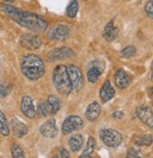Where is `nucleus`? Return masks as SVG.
I'll return each mask as SVG.
<instances>
[{
	"label": "nucleus",
	"mask_w": 153,
	"mask_h": 158,
	"mask_svg": "<svg viewBox=\"0 0 153 158\" xmlns=\"http://www.w3.org/2000/svg\"><path fill=\"white\" fill-rule=\"evenodd\" d=\"M23 74L31 81L39 80L45 73V66L42 59L37 55L29 54L23 57L21 62Z\"/></svg>",
	"instance_id": "1"
},
{
	"label": "nucleus",
	"mask_w": 153,
	"mask_h": 158,
	"mask_svg": "<svg viewBox=\"0 0 153 158\" xmlns=\"http://www.w3.org/2000/svg\"><path fill=\"white\" fill-rule=\"evenodd\" d=\"M53 83L59 94L68 96L72 91L71 83L65 65H57L53 72Z\"/></svg>",
	"instance_id": "2"
},
{
	"label": "nucleus",
	"mask_w": 153,
	"mask_h": 158,
	"mask_svg": "<svg viewBox=\"0 0 153 158\" xmlns=\"http://www.w3.org/2000/svg\"><path fill=\"white\" fill-rule=\"evenodd\" d=\"M16 22L20 26L37 33L44 32L48 27L47 21H45L43 18L27 11H22Z\"/></svg>",
	"instance_id": "3"
},
{
	"label": "nucleus",
	"mask_w": 153,
	"mask_h": 158,
	"mask_svg": "<svg viewBox=\"0 0 153 158\" xmlns=\"http://www.w3.org/2000/svg\"><path fill=\"white\" fill-rule=\"evenodd\" d=\"M100 137L102 141L110 148H117L119 147L122 140V135L115 129L111 128H104L100 131Z\"/></svg>",
	"instance_id": "4"
},
{
	"label": "nucleus",
	"mask_w": 153,
	"mask_h": 158,
	"mask_svg": "<svg viewBox=\"0 0 153 158\" xmlns=\"http://www.w3.org/2000/svg\"><path fill=\"white\" fill-rule=\"evenodd\" d=\"M67 71L71 83L72 90L75 92L80 91L84 87V77L80 68L75 65H69L67 67Z\"/></svg>",
	"instance_id": "5"
},
{
	"label": "nucleus",
	"mask_w": 153,
	"mask_h": 158,
	"mask_svg": "<svg viewBox=\"0 0 153 158\" xmlns=\"http://www.w3.org/2000/svg\"><path fill=\"white\" fill-rule=\"evenodd\" d=\"M84 127V122L78 116H69L62 123V133L64 135L70 134L71 132L81 130Z\"/></svg>",
	"instance_id": "6"
},
{
	"label": "nucleus",
	"mask_w": 153,
	"mask_h": 158,
	"mask_svg": "<svg viewBox=\"0 0 153 158\" xmlns=\"http://www.w3.org/2000/svg\"><path fill=\"white\" fill-rule=\"evenodd\" d=\"M48 38L54 42H65L70 37V29L66 25L58 24L54 26L48 32Z\"/></svg>",
	"instance_id": "7"
},
{
	"label": "nucleus",
	"mask_w": 153,
	"mask_h": 158,
	"mask_svg": "<svg viewBox=\"0 0 153 158\" xmlns=\"http://www.w3.org/2000/svg\"><path fill=\"white\" fill-rule=\"evenodd\" d=\"M103 70H104V64H103V61L95 60V61L91 62L89 64L88 71H87V73L88 82H90L92 84L96 83L100 79L101 75L103 74Z\"/></svg>",
	"instance_id": "8"
},
{
	"label": "nucleus",
	"mask_w": 153,
	"mask_h": 158,
	"mask_svg": "<svg viewBox=\"0 0 153 158\" xmlns=\"http://www.w3.org/2000/svg\"><path fill=\"white\" fill-rule=\"evenodd\" d=\"M75 54L74 52L69 47H58L54 48L48 54V61L54 62L57 60H63V59H68L73 56Z\"/></svg>",
	"instance_id": "9"
},
{
	"label": "nucleus",
	"mask_w": 153,
	"mask_h": 158,
	"mask_svg": "<svg viewBox=\"0 0 153 158\" xmlns=\"http://www.w3.org/2000/svg\"><path fill=\"white\" fill-rule=\"evenodd\" d=\"M21 45L27 50H36L42 44V40L39 36L34 34H24L20 38Z\"/></svg>",
	"instance_id": "10"
},
{
	"label": "nucleus",
	"mask_w": 153,
	"mask_h": 158,
	"mask_svg": "<svg viewBox=\"0 0 153 158\" xmlns=\"http://www.w3.org/2000/svg\"><path fill=\"white\" fill-rule=\"evenodd\" d=\"M135 114L139 120L147 126L153 128V111L147 106H140L136 108Z\"/></svg>",
	"instance_id": "11"
},
{
	"label": "nucleus",
	"mask_w": 153,
	"mask_h": 158,
	"mask_svg": "<svg viewBox=\"0 0 153 158\" xmlns=\"http://www.w3.org/2000/svg\"><path fill=\"white\" fill-rule=\"evenodd\" d=\"M21 110L26 117L28 118H34L37 115L33 100L30 96H24L21 101Z\"/></svg>",
	"instance_id": "12"
},
{
	"label": "nucleus",
	"mask_w": 153,
	"mask_h": 158,
	"mask_svg": "<svg viewBox=\"0 0 153 158\" xmlns=\"http://www.w3.org/2000/svg\"><path fill=\"white\" fill-rule=\"evenodd\" d=\"M40 132L45 137H48V138L55 137L57 135V134H58V129H57V127H56L54 118H50L49 121L44 123L41 126Z\"/></svg>",
	"instance_id": "13"
},
{
	"label": "nucleus",
	"mask_w": 153,
	"mask_h": 158,
	"mask_svg": "<svg viewBox=\"0 0 153 158\" xmlns=\"http://www.w3.org/2000/svg\"><path fill=\"white\" fill-rule=\"evenodd\" d=\"M131 76L122 69H119L116 73H115V83H116V86L120 89H124L126 88H128L131 85Z\"/></svg>",
	"instance_id": "14"
},
{
	"label": "nucleus",
	"mask_w": 153,
	"mask_h": 158,
	"mask_svg": "<svg viewBox=\"0 0 153 158\" xmlns=\"http://www.w3.org/2000/svg\"><path fill=\"white\" fill-rule=\"evenodd\" d=\"M101 111H102V108H101L100 104L96 101H94L91 104H89L88 106L87 107V110L85 112V116L88 121L93 122L99 118Z\"/></svg>",
	"instance_id": "15"
},
{
	"label": "nucleus",
	"mask_w": 153,
	"mask_h": 158,
	"mask_svg": "<svg viewBox=\"0 0 153 158\" xmlns=\"http://www.w3.org/2000/svg\"><path fill=\"white\" fill-rule=\"evenodd\" d=\"M11 127H12L13 133L19 138L25 136L28 133L27 126L22 121H20L17 118H13L11 120Z\"/></svg>",
	"instance_id": "16"
},
{
	"label": "nucleus",
	"mask_w": 153,
	"mask_h": 158,
	"mask_svg": "<svg viewBox=\"0 0 153 158\" xmlns=\"http://www.w3.org/2000/svg\"><path fill=\"white\" fill-rule=\"evenodd\" d=\"M118 34H119V28L114 26V22L110 21L109 23H107L103 32V36L106 41L109 43L113 42L114 40L117 38Z\"/></svg>",
	"instance_id": "17"
},
{
	"label": "nucleus",
	"mask_w": 153,
	"mask_h": 158,
	"mask_svg": "<svg viewBox=\"0 0 153 158\" xmlns=\"http://www.w3.org/2000/svg\"><path fill=\"white\" fill-rule=\"evenodd\" d=\"M115 94H116V91H115L114 88L112 87L110 81H106L103 84V86L100 91V97L102 99V101L103 103H107L115 96Z\"/></svg>",
	"instance_id": "18"
},
{
	"label": "nucleus",
	"mask_w": 153,
	"mask_h": 158,
	"mask_svg": "<svg viewBox=\"0 0 153 158\" xmlns=\"http://www.w3.org/2000/svg\"><path fill=\"white\" fill-rule=\"evenodd\" d=\"M84 144V136L80 134H75L69 139V146L72 152H77Z\"/></svg>",
	"instance_id": "19"
},
{
	"label": "nucleus",
	"mask_w": 153,
	"mask_h": 158,
	"mask_svg": "<svg viewBox=\"0 0 153 158\" xmlns=\"http://www.w3.org/2000/svg\"><path fill=\"white\" fill-rule=\"evenodd\" d=\"M47 106L49 108L50 115H54L60 108V100L54 94H50L47 99Z\"/></svg>",
	"instance_id": "20"
},
{
	"label": "nucleus",
	"mask_w": 153,
	"mask_h": 158,
	"mask_svg": "<svg viewBox=\"0 0 153 158\" xmlns=\"http://www.w3.org/2000/svg\"><path fill=\"white\" fill-rule=\"evenodd\" d=\"M1 9L3 10V12L8 16L10 17V19H12L13 21H17L19 16H20V14L22 13V10L18 9V8H15L13 6H10V5H2L1 6Z\"/></svg>",
	"instance_id": "21"
},
{
	"label": "nucleus",
	"mask_w": 153,
	"mask_h": 158,
	"mask_svg": "<svg viewBox=\"0 0 153 158\" xmlns=\"http://www.w3.org/2000/svg\"><path fill=\"white\" fill-rule=\"evenodd\" d=\"M79 10V4H78V0H71L69 6L67 7L66 10V14L69 18H75L76 15L78 13Z\"/></svg>",
	"instance_id": "22"
},
{
	"label": "nucleus",
	"mask_w": 153,
	"mask_h": 158,
	"mask_svg": "<svg viewBox=\"0 0 153 158\" xmlns=\"http://www.w3.org/2000/svg\"><path fill=\"white\" fill-rule=\"evenodd\" d=\"M95 147H96V141L95 139L90 136L87 140V146H86V149L84 150L83 153L80 155L81 158H87V157H90L91 154L93 153L94 150H95Z\"/></svg>",
	"instance_id": "23"
},
{
	"label": "nucleus",
	"mask_w": 153,
	"mask_h": 158,
	"mask_svg": "<svg viewBox=\"0 0 153 158\" xmlns=\"http://www.w3.org/2000/svg\"><path fill=\"white\" fill-rule=\"evenodd\" d=\"M0 134L5 136L10 135V127L8 121L5 117V114L1 110H0Z\"/></svg>",
	"instance_id": "24"
},
{
	"label": "nucleus",
	"mask_w": 153,
	"mask_h": 158,
	"mask_svg": "<svg viewBox=\"0 0 153 158\" xmlns=\"http://www.w3.org/2000/svg\"><path fill=\"white\" fill-rule=\"evenodd\" d=\"M153 143V135H144L139 136L135 140L137 146H150Z\"/></svg>",
	"instance_id": "25"
},
{
	"label": "nucleus",
	"mask_w": 153,
	"mask_h": 158,
	"mask_svg": "<svg viewBox=\"0 0 153 158\" xmlns=\"http://www.w3.org/2000/svg\"><path fill=\"white\" fill-rule=\"evenodd\" d=\"M37 114L42 118H45L48 115H50L47 103H45V102L39 103V105H38V109H37Z\"/></svg>",
	"instance_id": "26"
},
{
	"label": "nucleus",
	"mask_w": 153,
	"mask_h": 158,
	"mask_svg": "<svg viewBox=\"0 0 153 158\" xmlns=\"http://www.w3.org/2000/svg\"><path fill=\"white\" fill-rule=\"evenodd\" d=\"M10 152H11V155H12L13 158H24L26 156L25 152L23 151V149L17 144H14V145L11 146Z\"/></svg>",
	"instance_id": "27"
},
{
	"label": "nucleus",
	"mask_w": 153,
	"mask_h": 158,
	"mask_svg": "<svg viewBox=\"0 0 153 158\" xmlns=\"http://www.w3.org/2000/svg\"><path fill=\"white\" fill-rule=\"evenodd\" d=\"M136 53V49L133 46H127L125 47L122 51H121V56L125 57V58H129L131 57L132 56H135Z\"/></svg>",
	"instance_id": "28"
},
{
	"label": "nucleus",
	"mask_w": 153,
	"mask_h": 158,
	"mask_svg": "<svg viewBox=\"0 0 153 158\" xmlns=\"http://www.w3.org/2000/svg\"><path fill=\"white\" fill-rule=\"evenodd\" d=\"M127 157L128 158H138V157H141V152H140V151L132 148V149H130L128 151Z\"/></svg>",
	"instance_id": "29"
},
{
	"label": "nucleus",
	"mask_w": 153,
	"mask_h": 158,
	"mask_svg": "<svg viewBox=\"0 0 153 158\" xmlns=\"http://www.w3.org/2000/svg\"><path fill=\"white\" fill-rule=\"evenodd\" d=\"M145 11L148 16H153V0H149L145 6Z\"/></svg>",
	"instance_id": "30"
},
{
	"label": "nucleus",
	"mask_w": 153,
	"mask_h": 158,
	"mask_svg": "<svg viewBox=\"0 0 153 158\" xmlns=\"http://www.w3.org/2000/svg\"><path fill=\"white\" fill-rule=\"evenodd\" d=\"M10 92V86L7 85H0V95L1 96H7Z\"/></svg>",
	"instance_id": "31"
},
{
	"label": "nucleus",
	"mask_w": 153,
	"mask_h": 158,
	"mask_svg": "<svg viewBox=\"0 0 153 158\" xmlns=\"http://www.w3.org/2000/svg\"><path fill=\"white\" fill-rule=\"evenodd\" d=\"M112 118H117V120H119V118H122L124 116V113L122 111H115L111 114Z\"/></svg>",
	"instance_id": "32"
},
{
	"label": "nucleus",
	"mask_w": 153,
	"mask_h": 158,
	"mask_svg": "<svg viewBox=\"0 0 153 158\" xmlns=\"http://www.w3.org/2000/svg\"><path fill=\"white\" fill-rule=\"evenodd\" d=\"M59 154H60V156L61 157H63V158H68V157H70V153H69V152L65 149V148H63V147H61L60 148V150H59Z\"/></svg>",
	"instance_id": "33"
},
{
	"label": "nucleus",
	"mask_w": 153,
	"mask_h": 158,
	"mask_svg": "<svg viewBox=\"0 0 153 158\" xmlns=\"http://www.w3.org/2000/svg\"><path fill=\"white\" fill-rule=\"evenodd\" d=\"M3 1L6 2V3H13L14 0H3Z\"/></svg>",
	"instance_id": "34"
},
{
	"label": "nucleus",
	"mask_w": 153,
	"mask_h": 158,
	"mask_svg": "<svg viewBox=\"0 0 153 158\" xmlns=\"http://www.w3.org/2000/svg\"><path fill=\"white\" fill-rule=\"evenodd\" d=\"M151 70H152V73H151V81L153 82V64H152V67H151Z\"/></svg>",
	"instance_id": "35"
},
{
	"label": "nucleus",
	"mask_w": 153,
	"mask_h": 158,
	"mask_svg": "<svg viewBox=\"0 0 153 158\" xmlns=\"http://www.w3.org/2000/svg\"><path fill=\"white\" fill-rule=\"evenodd\" d=\"M151 92H152V94H153V87L151 88Z\"/></svg>",
	"instance_id": "36"
}]
</instances>
